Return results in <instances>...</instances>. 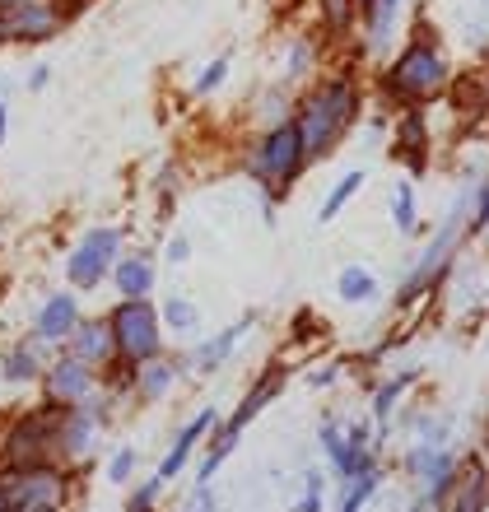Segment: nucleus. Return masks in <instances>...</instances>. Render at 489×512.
Instances as JSON below:
<instances>
[{
	"label": "nucleus",
	"instance_id": "31",
	"mask_svg": "<svg viewBox=\"0 0 489 512\" xmlns=\"http://www.w3.org/2000/svg\"><path fill=\"white\" fill-rule=\"evenodd\" d=\"M191 512H215V499H210V489H201V494L191 499Z\"/></svg>",
	"mask_w": 489,
	"mask_h": 512
},
{
	"label": "nucleus",
	"instance_id": "37",
	"mask_svg": "<svg viewBox=\"0 0 489 512\" xmlns=\"http://www.w3.org/2000/svg\"><path fill=\"white\" fill-rule=\"evenodd\" d=\"M33 512H47V508H33Z\"/></svg>",
	"mask_w": 489,
	"mask_h": 512
},
{
	"label": "nucleus",
	"instance_id": "28",
	"mask_svg": "<svg viewBox=\"0 0 489 512\" xmlns=\"http://www.w3.org/2000/svg\"><path fill=\"white\" fill-rule=\"evenodd\" d=\"M480 503H485V480H471V489H466V499H462V508L457 512H480Z\"/></svg>",
	"mask_w": 489,
	"mask_h": 512
},
{
	"label": "nucleus",
	"instance_id": "18",
	"mask_svg": "<svg viewBox=\"0 0 489 512\" xmlns=\"http://www.w3.org/2000/svg\"><path fill=\"white\" fill-rule=\"evenodd\" d=\"M359 187H364V173H345V177H340L336 187H331V196H326V205H322V219H331V215H336L340 205L350 201V196H354V191H359Z\"/></svg>",
	"mask_w": 489,
	"mask_h": 512
},
{
	"label": "nucleus",
	"instance_id": "3",
	"mask_svg": "<svg viewBox=\"0 0 489 512\" xmlns=\"http://www.w3.org/2000/svg\"><path fill=\"white\" fill-rule=\"evenodd\" d=\"M299 168H303V149H299V131H294V122L275 126V131L257 145V154H252V173H257L266 187L289 182Z\"/></svg>",
	"mask_w": 489,
	"mask_h": 512
},
{
	"label": "nucleus",
	"instance_id": "21",
	"mask_svg": "<svg viewBox=\"0 0 489 512\" xmlns=\"http://www.w3.org/2000/svg\"><path fill=\"white\" fill-rule=\"evenodd\" d=\"M33 373H38V359H33V350H14L10 359H5V378L28 382Z\"/></svg>",
	"mask_w": 489,
	"mask_h": 512
},
{
	"label": "nucleus",
	"instance_id": "35",
	"mask_svg": "<svg viewBox=\"0 0 489 512\" xmlns=\"http://www.w3.org/2000/svg\"><path fill=\"white\" fill-rule=\"evenodd\" d=\"M0 512H5V494H0Z\"/></svg>",
	"mask_w": 489,
	"mask_h": 512
},
{
	"label": "nucleus",
	"instance_id": "1",
	"mask_svg": "<svg viewBox=\"0 0 489 512\" xmlns=\"http://www.w3.org/2000/svg\"><path fill=\"white\" fill-rule=\"evenodd\" d=\"M354 108H359V98H354L350 80H331V84H322L317 94L303 98L299 122H294L303 159H326V154L336 149L340 135L350 131Z\"/></svg>",
	"mask_w": 489,
	"mask_h": 512
},
{
	"label": "nucleus",
	"instance_id": "20",
	"mask_svg": "<svg viewBox=\"0 0 489 512\" xmlns=\"http://www.w3.org/2000/svg\"><path fill=\"white\" fill-rule=\"evenodd\" d=\"M340 294L350 298V303L368 298L373 294V275H368V270H345V275H340Z\"/></svg>",
	"mask_w": 489,
	"mask_h": 512
},
{
	"label": "nucleus",
	"instance_id": "19",
	"mask_svg": "<svg viewBox=\"0 0 489 512\" xmlns=\"http://www.w3.org/2000/svg\"><path fill=\"white\" fill-rule=\"evenodd\" d=\"M392 215H396V224H401V233H415V191H410V182H401V187H396Z\"/></svg>",
	"mask_w": 489,
	"mask_h": 512
},
{
	"label": "nucleus",
	"instance_id": "25",
	"mask_svg": "<svg viewBox=\"0 0 489 512\" xmlns=\"http://www.w3.org/2000/svg\"><path fill=\"white\" fill-rule=\"evenodd\" d=\"M140 387H145V396H159V391H168V382H173V373H168V368H145V373H140Z\"/></svg>",
	"mask_w": 489,
	"mask_h": 512
},
{
	"label": "nucleus",
	"instance_id": "14",
	"mask_svg": "<svg viewBox=\"0 0 489 512\" xmlns=\"http://www.w3.org/2000/svg\"><path fill=\"white\" fill-rule=\"evenodd\" d=\"M247 326H252V317H243V322L233 326V331H224V336H219L215 345H205V350L196 354V364H201V368H215L219 359H224V354H229L233 345H238V340H243V331H247Z\"/></svg>",
	"mask_w": 489,
	"mask_h": 512
},
{
	"label": "nucleus",
	"instance_id": "15",
	"mask_svg": "<svg viewBox=\"0 0 489 512\" xmlns=\"http://www.w3.org/2000/svg\"><path fill=\"white\" fill-rule=\"evenodd\" d=\"M89 443H94V419H89V415H70V419H66V438H61V447H66L70 457H80Z\"/></svg>",
	"mask_w": 489,
	"mask_h": 512
},
{
	"label": "nucleus",
	"instance_id": "29",
	"mask_svg": "<svg viewBox=\"0 0 489 512\" xmlns=\"http://www.w3.org/2000/svg\"><path fill=\"white\" fill-rule=\"evenodd\" d=\"M131 466H136V457H131V452H122V457H112L108 475H112V480H117V485H122L126 475H131Z\"/></svg>",
	"mask_w": 489,
	"mask_h": 512
},
{
	"label": "nucleus",
	"instance_id": "10",
	"mask_svg": "<svg viewBox=\"0 0 489 512\" xmlns=\"http://www.w3.org/2000/svg\"><path fill=\"white\" fill-rule=\"evenodd\" d=\"M70 326H75V303H70V298L61 294V298H52V303L42 308V317H38V336L56 340V336H66Z\"/></svg>",
	"mask_w": 489,
	"mask_h": 512
},
{
	"label": "nucleus",
	"instance_id": "23",
	"mask_svg": "<svg viewBox=\"0 0 489 512\" xmlns=\"http://www.w3.org/2000/svg\"><path fill=\"white\" fill-rule=\"evenodd\" d=\"M163 317L177 326V331H187V326H196V308H191L187 298H173L168 308H163Z\"/></svg>",
	"mask_w": 489,
	"mask_h": 512
},
{
	"label": "nucleus",
	"instance_id": "30",
	"mask_svg": "<svg viewBox=\"0 0 489 512\" xmlns=\"http://www.w3.org/2000/svg\"><path fill=\"white\" fill-rule=\"evenodd\" d=\"M308 61H313V52H308V42H299V47H294V56H289V70L299 75V70L308 66Z\"/></svg>",
	"mask_w": 489,
	"mask_h": 512
},
{
	"label": "nucleus",
	"instance_id": "12",
	"mask_svg": "<svg viewBox=\"0 0 489 512\" xmlns=\"http://www.w3.org/2000/svg\"><path fill=\"white\" fill-rule=\"evenodd\" d=\"M150 284H154V266L145 261V256H131V261H122V266H117V289H122V294L140 298Z\"/></svg>",
	"mask_w": 489,
	"mask_h": 512
},
{
	"label": "nucleus",
	"instance_id": "13",
	"mask_svg": "<svg viewBox=\"0 0 489 512\" xmlns=\"http://www.w3.org/2000/svg\"><path fill=\"white\" fill-rule=\"evenodd\" d=\"M364 10H368V19H373V33H368V42H373V47H382V42L392 38V24H396L401 0H368Z\"/></svg>",
	"mask_w": 489,
	"mask_h": 512
},
{
	"label": "nucleus",
	"instance_id": "26",
	"mask_svg": "<svg viewBox=\"0 0 489 512\" xmlns=\"http://www.w3.org/2000/svg\"><path fill=\"white\" fill-rule=\"evenodd\" d=\"M368 489H373V475H364V480H359V485L350 489V499L340 503V512H359L364 508V499H368Z\"/></svg>",
	"mask_w": 489,
	"mask_h": 512
},
{
	"label": "nucleus",
	"instance_id": "4",
	"mask_svg": "<svg viewBox=\"0 0 489 512\" xmlns=\"http://www.w3.org/2000/svg\"><path fill=\"white\" fill-rule=\"evenodd\" d=\"M112 340L126 359H150L159 350V317H154L150 303H122L112 312Z\"/></svg>",
	"mask_w": 489,
	"mask_h": 512
},
{
	"label": "nucleus",
	"instance_id": "7",
	"mask_svg": "<svg viewBox=\"0 0 489 512\" xmlns=\"http://www.w3.org/2000/svg\"><path fill=\"white\" fill-rule=\"evenodd\" d=\"M61 28V14L47 5V0H33V5H19V10L0 14V38H19V42H42L47 33Z\"/></svg>",
	"mask_w": 489,
	"mask_h": 512
},
{
	"label": "nucleus",
	"instance_id": "5",
	"mask_svg": "<svg viewBox=\"0 0 489 512\" xmlns=\"http://www.w3.org/2000/svg\"><path fill=\"white\" fill-rule=\"evenodd\" d=\"M117 247H122V233L117 229L89 233V238L75 247V256H70V280L84 284V289H94V284L103 280V270L117 261Z\"/></svg>",
	"mask_w": 489,
	"mask_h": 512
},
{
	"label": "nucleus",
	"instance_id": "22",
	"mask_svg": "<svg viewBox=\"0 0 489 512\" xmlns=\"http://www.w3.org/2000/svg\"><path fill=\"white\" fill-rule=\"evenodd\" d=\"M229 75V56H219V61H210V66L201 70V80H196V94H210V89H219V80Z\"/></svg>",
	"mask_w": 489,
	"mask_h": 512
},
{
	"label": "nucleus",
	"instance_id": "6",
	"mask_svg": "<svg viewBox=\"0 0 489 512\" xmlns=\"http://www.w3.org/2000/svg\"><path fill=\"white\" fill-rule=\"evenodd\" d=\"M0 494H5V508H24V512L52 508V503L61 499V475L38 471V466H33V471L14 475V485H5Z\"/></svg>",
	"mask_w": 489,
	"mask_h": 512
},
{
	"label": "nucleus",
	"instance_id": "8",
	"mask_svg": "<svg viewBox=\"0 0 489 512\" xmlns=\"http://www.w3.org/2000/svg\"><path fill=\"white\" fill-rule=\"evenodd\" d=\"M89 391H94V373H89V364H84V359H66V364H56L52 378H47V396H52L56 405L84 401Z\"/></svg>",
	"mask_w": 489,
	"mask_h": 512
},
{
	"label": "nucleus",
	"instance_id": "34",
	"mask_svg": "<svg viewBox=\"0 0 489 512\" xmlns=\"http://www.w3.org/2000/svg\"><path fill=\"white\" fill-rule=\"evenodd\" d=\"M0 140H5V103H0Z\"/></svg>",
	"mask_w": 489,
	"mask_h": 512
},
{
	"label": "nucleus",
	"instance_id": "38",
	"mask_svg": "<svg viewBox=\"0 0 489 512\" xmlns=\"http://www.w3.org/2000/svg\"><path fill=\"white\" fill-rule=\"evenodd\" d=\"M359 5H368V0H359Z\"/></svg>",
	"mask_w": 489,
	"mask_h": 512
},
{
	"label": "nucleus",
	"instance_id": "24",
	"mask_svg": "<svg viewBox=\"0 0 489 512\" xmlns=\"http://www.w3.org/2000/svg\"><path fill=\"white\" fill-rule=\"evenodd\" d=\"M322 10H326V24L331 28H345L354 19V0H322Z\"/></svg>",
	"mask_w": 489,
	"mask_h": 512
},
{
	"label": "nucleus",
	"instance_id": "33",
	"mask_svg": "<svg viewBox=\"0 0 489 512\" xmlns=\"http://www.w3.org/2000/svg\"><path fill=\"white\" fill-rule=\"evenodd\" d=\"M19 5H33V0H0V14H10V10H19Z\"/></svg>",
	"mask_w": 489,
	"mask_h": 512
},
{
	"label": "nucleus",
	"instance_id": "36",
	"mask_svg": "<svg viewBox=\"0 0 489 512\" xmlns=\"http://www.w3.org/2000/svg\"><path fill=\"white\" fill-rule=\"evenodd\" d=\"M70 5H84V0H70Z\"/></svg>",
	"mask_w": 489,
	"mask_h": 512
},
{
	"label": "nucleus",
	"instance_id": "2",
	"mask_svg": "<svg viewBox=\"0 0 489 512\" xmlns=\"http://www.w3.org/2000/svg\"><path fill=\"white\" fill-rule=\"evenodd\" d=\"M448 80V66H443V56L429 47V42H415L401 52L392 70H387V89L396 98H406V103H424V98H434Z\"/></svg>",
	"mask_w": 489,
	"mask_h": 512
},
{
	"label": "nucleus",
	"instance_id": "11",
	"mask_svg": "<svg viewBox=\"0 0 489 512\" xmlns=\"http://www.w3.org/2000/svg\"><path fill=\"white\" fill-rule=\"evenodd\" d=\"M210 424H215V415L205 410V415L196 419V424H187V429H182V438H177V447H173V452H168V461H163V471H159L163 480H168V475H177V471H182V461H187V452H191V447H196V438H201V433L210 429Z\"/></svg>",
	"mask_w": 489,
	"mask_h": 512
},
{
	"label": "nucleus",
	"instance_id": "27",
	"mask_svg": "<svg viewBox=\"0 0 489 512\" xmlns=\"http://www.w3.org/2000/svg\"><path fill=\"white\" fill-rule=\"evenodd\" d=\"M406 382H410V378H396L387 391H378V401H373V410H378V419L387 415V410H392V401H396V396H401V391H406Z\"/></svg>",
	"mask_w": 489,
	"mask_h": 512
},
{
	"label": "nucleus",
	"instance_id": "17",
	"mask_svg": "<svg viewBox=\"0 0 489 512\" xmlns=\"http://www.w3.org/2000/svg\"><path fill=\"white\" fill-rule=\"evenodd\" d=\"M98 354H108V326H84L80 340H75V359H98Z\"/></svg>",
	"mask_w": 489,
	"mask_h": 512
},
{
	"label": "nucleus",
	"instance_id": "16",
	"mask_svg": "<svg viewBox=\"0 0 489 512\" xmlns=\"http://www.w3.org/2000/svg\"><path fill=\"white\" fill-rule=\"evenodd\" d=\"M401 149H406V159H410V168H415V173H420L424 168V122L420 117H406V122H401Z\"/></svg>",
	"mask_w": 489,
	"mask_h": 512
},
{
	"label": "nucleus",
	"instance_id": "9",
	"mask_svg": "<svg viewBox=\"0 0 489 512\" xmlns=\"http://www.w3.org/2000/svg\"><path fill=\"white\" fill-rule=\"evenodd\" d=\"M410 466L429 480V494L434 499H443V489H448V475H452V452H438V447H420L415 457H410Z\"/></svg>",
	"mask_w": 489,
	"mask_h": 512
},
{
	"label": "nucleus",
	"instance_id": "32",
	"mask_svg": "<svg viewBox=\"0 0 489 512\" xmlns=\"http://www.w3.org/2000/svg\"><path fill=\"white\" fill-rule=\"evenodd\" d=\"M47 80H52V70H47V66H38V70H33V80H28V89H42V84H47Z\"/></svg>",
	"mask_w": 489,
	"mask_h": 512
}]
</instances>
